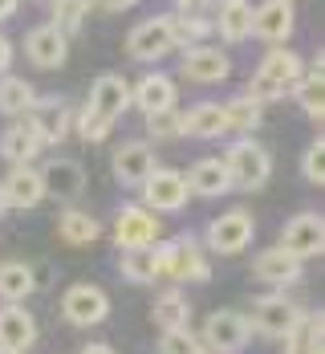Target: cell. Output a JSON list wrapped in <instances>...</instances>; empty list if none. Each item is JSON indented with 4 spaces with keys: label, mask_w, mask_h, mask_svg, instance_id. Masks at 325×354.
Instances as JSON below:
<instances>
[{
    "label": "cell",
    "mask_w": 325,
    "mask_h": 354,
    "mask_svg": "<svg viewBox=\"0 0 325 354\" xmlns=\"http://www.w3.org/2000/svg\"><path fill=\"white\" fill-rule=\"evenodd\" d=\"M305 77V62L293 53V49H273L264 62H260V70L253 73V82H248V98L253 102H277V98H285L297 90V82Z\"/></svg>",
    "instance_id": "cell-1"
},
{
    "label": "cell",
    "mask_w": 325,
    "mask_h": 354,
    "mask_svg": "<svg viewBox=\"0 0 325 354\" xmlns=\"http://www.w3.org/2000/svg\"><path fill=\"white\" fill-rule=\"evenodd\" d=\"M224 171H228V183L232 187H240V192H256V187H264L268 176H273V155L253 139H240L228 147V155H224Z\"/></svg>",
    "instance_id": "cell-2"
},
{
    "label": "cell",
    "mask_w": 325,
    "mask_h": 354,
    "mask_svg": "<svg viewBox=\"0 0 325 354\" xmlns=\"http://www.w3.org/2000/svg\"><path fill=\"white\" fill-rule=\"evenodd\" d=\"M301 322H305V314H301V306H297L293 297H285V293H268V297H256L253 301V318H248V326H256L264 338H289Z\"/></svg>",
    "instance_id": "cell-3"
},
{
    "label": "cell",
    "mask_w": 325,
    "mask_h": 354,
    "mask_svg": "<svg viewBox=\"0 0 325 354\" xmlns=\"http://www.w3.org/2000/svg\"><path fill=\"white\" fill-rule=\"evenodd\" d=\"M159 232H163V224H159V216L143 208V204H126V208H118L114 216V245L122 248H150L159 245Z\"/></svg>",
    "instance_id": "cell-4"
},
{
    "label": "cell",
    "mask_w": 325,
    "mask_h": 354,
    "mask_svg": "<svg viewBox=\"0 0 325 354\" xmlns=\"http://www.w3.org/2000/svg\"><path fill=\"white\" fill-rule=\"evenodd\" d=\"M106 314H110V297H106V289L94 281L70 285L66 297H61V318L70 326H102Z\"/></svg>",
    "instance_id": "cell-5"
},
{
    "label": "cell",
    "mask_w": 325,
    "mask_h": 354,
    "mask_svg": "<svg viewBox=\"0 0 325 354\" xmlns=\"http://www.w3.org/2000/svg\"><path fill=\"white\" fill-rule=\"evenodd\" d=\"M281 252H289L297 261H305V257H322L325 248V220L317 212H297L281 228Z\"/></svg>",
    "instance_id": "cell-6"
},
{
    "label": "cell",
    "mask_w": 325,
    "mask_h": 354,
    "mask_svg": "<svg viewBox=\"0 0 325 354\" xmlns=\"http://www.w3.org/2000/svg\"><path fill=\"white\" fill-rule=\"evenodd\" d=\"M248 334H253V326L244 314H236V310H219L208 318L204 326V351L208 354H236L248 346Z\"/></svg>",
    "instance_id": "cell-7"
},
{
    "label": "cell",
    "mask_w": 325,
    "mask_h": 354,
    "mask_svg": "<svg viewBox=\"0 0 325 354\" xmlns=\"http://www.w3.org/2000/svg\"><path fill=\"white\" fill-rule=\"evenodd\" d=\"M253 236H256L253 216L244 212V208H232V212H224L219 220H212L208 248L219 252V257H236V252H244V248L253 245Z\"/></svg>",
    "instance_id": "cell-8"
},
{
    "label": "cell",
    "mask_w": 325,
    "mask_h": 354,
    "mask_svg": "<svg viewBox=\"0 0 325 354\" xmlns=\"http://www.w3.org/2000/svg\"><path fill=\"white\" fill-rule=\"evenodd\" d=\"M175 49V37H171V17H146L143 25H135L126 37V53L135 62H159L163 53Z\"/></svg>",
    "instance_id": "cell-9"
},
{
    "label": "cell",
    "mask_w": 325,
    "mask_h": 354,
    "mask_svg": "<svg viewBox=\"0 0 325 354\" xmlns=\"http://www.w3.org/2000/svg\"><path fill=\"white\" fill-rule=\"evenodd\" d=\"M187 179L179 171H167V167H155L143 183V200L150 212H179L183 204H187Z\"/></svg>",
    "instance_id": "cell-10"
},
{
    "label": "cell",
    "mask_w": 325,
    "mask_h": 354,
    "mask_svg": "<svg viewBox=\"0 0 325 354\" xmlns=\"http://www.w3.org/2000/svg\"><path fill=\"white\" fill-rule=\"evenodd\" d=\"M130 106V82L122 77V73H102L94 86H90V102L86 110H94L98 118H106V122H118L122 114Z\"/></svg>",
    "instance_id": "cell-11"
},
{
    "label": "cell",
    "mask_w": 325,
    "mask_h": 354,
    "mask_svg": "<svg viewBox=\"0 0 325 354\" xmlns=\"http://www.w3.org/2000/svg\"><path fill=\"white\" fill-rule=\"evenodd\" d=\"M167 277H175V281H208L212 277V265H208V257H204V248L195 236H179V241H171V252H167V269H163Z\"/></svg>",
    "instance_id": "cell-12"
},
{
    "label": "cell",
    "mask_w": 325,
    "mask_h": 354,
    "mask_svg": "<svg viewBox=\"0 0 325 354\" xmlns=\"http://www.w3.org/2000/svg\"><path fill=\"white\" fill-rule=\"evenodd\" d=\"M37 176H41L45 196H53V200H73L86 192V171L77 159H49Z\"/></svg>",
    "instance_id": "cell-13"
},
{
    "label": "cell",
    "mask_w": 325,
    "mask_h": 354,
    "mask_svg": "<svg viewBox=\"0 0 325 354\" xmlns=\"http://www.w3.org/2000/svg\"><path fill=\"white\" fill-rule=\"evenodd\" d=\"M29 122H33V131L41 135V142H61L73 127V110L61 98H37L33 110H29Z\"/></svg>",
    "instance_id": "cell-14"
},
{
    "label": "cell",
    "mask_w": 325,
    "mask_h": 354,
    "mask_svg": "<svg viewBox=\"0 0 325 354\" xmlns=\"http://www.w3.org/2000/svg\"><path fill=\"white\" fill-rule=\"evenodd\" d=\"M293 25H297V17H293L289 0H264L260 8H253V33L268 45H285Z\"/></svg>",
    "instance_id": "cell-15"
},
{
    "label": "cell",
    "mask_w": 325,
    "mask_h": 354,
    "mask_svg": "<svg viewBox=\"0 0 325 354\" xmlns=\"http://www.w3.org/2000/svg\"><path fill=\"white\" fill-rule=\"evenodd\" d=\"M25 53H29V62L41 66V70H57V66H66V57H70V41L57 33L53 25H37V29H29V37H25Z\"/></svg>",
    "instance_id": "cell-16"
},
{
    "label": "cell",
    "mask_w": 325,
    "mask_h": 354,
    "mask_svg": "<svg viewBox=\"0 0 325 354\" xmlns=\"http://www.w3.org/2000/svg\"><path fill=\"white\" fill-rule=\"evenodd\" d=\"M228 73H232V57H228L224 49L195 45V49H187V53H183V77H191V82L212 86V82H224Z\"/></svg>",
    "instance_id": "cell-17"
},
{
    "label": "cell",
    "mask_w": 325,
    "mask_h": 354,
    "mask_svg": "<svg viewBox=\"0 0 325 354\" xmlns=\"http://www.w3.org/2000/svg\"><path fill=\"white\" fill-rule=\"evenodd\" d=\"M159 163H155V151H150V142H122L118 151H114V176L122 179V183H130V187H143L146 176L155 171Z\"/></svg>",
    "instance_id": "cell-18"
},
{
    "label": "cell",
    "mask_w": 325,
    "mask_h": 354,
    "mask_svg": "<svg viewBox=\"0 0 325 354\" xmlns=\"http://www.w3.org/2000/svg\"><path fill=\"white\" fill-rule=\"evenodd\" d=\"M37 342V318L25 306H4L0 310V351L25 354Z\"/></svg>",
    "instance_id": "cell-19"
},
{
    "label": "cell",
    "mask_w": 325,
    "mask_h": 354,
    "mask_svg": "<svg viewBox=\"0 0 325 354\" xmlns=\"http://www.w3.org/2000/svg\"><path fill=\"white\" fill-rule=\"evenodd\" d=\"M130 102L143 110V114L175 110V82L167 73H146L139 86H130Z\"/></svg>",
    "instance_id": "cell-20"
},
{
    "label": "cell",
    "mask_w": 325,
    "mask_h": 354,
    "mask_svg": "<svg viewBox=\"0 0 325 354\" xmlns=\"http://www.w3.org/2000/svg\"><path fill=\"white\" fill-rule=\"evenodd\" d=\"M41 147H45L41 135L33 131V122L25 118V122L8 127V131L0 135V159H8L12 167H29V159H37V151H41Z\"/></svg>",
    "instance_id": "cell-21"
},
{
    "label": "cell",
    "mask_w": 325,
    "mask_h": 354,
    "mask_svg": "<svg viewBox=\"0 0 325 354\" xmlns=\"http://www.w3.org/2000/svg\"><path fill=\"white\" fill-rule=\"evenodd\" d=\"M0 192H4V204H8V208H37V204L45 200L41 176H37L33 167H12L8 179L0 183Z\"/></svg>",
    "instance_id": "cell-22"
},
{
    "label": "cell",
    "mask_w": 325,
    "mask_h": 354,
    "mask_svg": "<svg viewBox=\"0 0 325 354\" xmlns=\"http://www.w3.org/2000/svg\"><path fill=\"white\" fill-rule=\"evenodd\" d=\"M253 273H256V281H264V285H293V281H301V261L289 257V252H281V248H264L253 261Z\"/></svg>",
    "instance_id": "cell-23"
},
{
    "label": "cell",
    "mask_w": 325,
    "mask_h": 354,
    "mask_svg": "<svg viewBox=\"0 0 325 354\" xmlns=\"http://www.w3.org/2000/svg\"><path fill=\"white\" fill-rule=\"evenodd\" d=\"M212 33L228 37V41L253 37V4H248V0H219V12H216V21H212Z\"/></svg>",
    "instance_id": "cell-24"
},
{
    "label": "cell",
    "mask_w": 325,
    "mask_h": 354,
    "mask_svg": "<svg viewBox=\"0 0 325 354\" xmlns=\"http://www.w3.org/2000/svg\"><path fill=\"white\" fill-rule=\"evenodd\" d=\"M187 192L195 196H228L232 183H228V171H224V159H199L187 176Z\"/></svg>",
    "instance_id": "cell-25"
},
{
    "label": "cell",
    "mask_w": 325,
    "mask_h": 354,
    "mask_svg": "<svg viewBox=\"0 0 325 354\" xmlns=\"http://www.w3.org/2000/svg\"><path fill=\"white\" fill-rule=\"evenodd\" d=\"M33 102H37V90L25 77H12V73L0 77V114H8V118H29Z\"/></svg>",
    "instance_id": "cell-26"
},
{
    "label": "cell",
    "mask_w": 325,
    "mask_h": 354,
    "mask_svg": "<svg viewBox=\"0 0 325 354\" xmlns=\"http://www.w3.org/2000/svg\"><path fill=\"white\" fill-rule=\"evenodd\" d=\"M118 273L135 285H150L155 277H163L159 257H155V245L150 248H126V252L118 257Z\"/></svg>",
    "instance_id": "cell-27"
},
{
    "label": "cell",
    "mask_w": 325,
    "mask_h": 354,
    "mask_svg": "<svg viewBox=\"0 0 325 354\" xmlns=\"http://www.w3.org/2000/svg\"><path fill=\"white\" fill-rule=\"evenodd\" d=\"M183 135L191 139H219L224 135V110L216 102H199L183 114Z\"/></svg>",
    "instance_id": "cell-28"
},
{
    "label": "cell",
    "mask_w": 325,
    "mask_h": 354,
    "mask_svg": "<svg viewBox=\"0 0 325 354\" xmlns=\"http://www.w3.org/2000/svg\"><path fill=\"white\" fill-rule=\"evenodd\" d=\"M187 314H191V306L179 289H163L150 306V318L159 322V330H187Z\"/></svg>",
    "instance_id": "cell-29"
},
{
    "label": "cell",
    "mask_w": 325,
    "mask_h": 354,
    "mask_svg": "<svg viewBox=\"0 0 325 354\" xmlns=\"http://www.w3.org/2000/svg\"><path fill=\"white\" fill-rule=\"evenodd\" d=\"M57 236H61L66 245H90V241L102 236V224H98L90 212L70 208V212H61V220H57Z\"/></svg>",
    "instance_id": "cell-30"
},
{
    "label": "cell",
    "mask_w": 325,
    "mask_h": 354,
    "mask_svg": "<svg viewBox=\"0 0 325 354\" xmlns=\"http://www.w3.org/2000/svg\"><path fill=\"white\" fill-rule=\"evenodd\" d=\"M37 289L33 281V269L25 265V261H12V265H0V297L8 301V306H17V301H25L29 293Z\"/></svg>",
    "instance_id": "cell-31"
},
{
    "label": "cell",
    "mask_w": 325,
    "mask_h": 354,
    "mask_svg": "<svg viewBox=\"0 0 325 354\" xmlns=\"http://www.w3.org/2000/svg\"><path fill=\"white\" fill-rule=\"evenodd\" d=\"M293 98L301 102V110L309 114V118H317L322 122L325 114V77H322V57H317V66L305 73L301 82H297V90H293Z\"/></svg>",
    "instance_id": "cell-32"
},
{
    "label": "cell",
    "mask_w": 325,
    "mask_h": 354,
    "mask_svg": "<svg viewBox=\"0 0 325 354\" xmlns=\"http://www.w3.org/2000/svg\"><path fill=\"white\" fill-rule=\"evenodd\" d=\"M224 110V131H240V135H248V131H256L260 127V118H264V106L260 102H253L248 94H240V98H232Z\"/></svg>",
    "instance_id": "cell-33"
},
{
    "label": "cell",
    "mask_w": 325,
    "mask_h": 354,
    "mask_svg": "<svg viewBox=\"0 0 325 354\" xmlns=\"http://www.w3.org/2000/svg\"><path fill=\"white\" fill-rule=\"evenodd\" d=\"M208 33H212V21H204L199 12H179V17H171V37H175V45H183V53L195 49V45H204Z\"/></svg>",
    "instance_id": "cell-34"
},
{
    "label": "cell",
    "mask_w": 325,
    "mask_h": 354,
    "mask_svg": "<svg viewBox=\"0 0 325 354\" xmlns=\"http://www.w3.org/2000/svg\"><path fill=\"white\" fill-rule=\"evenodd\" d=\"M90 17V0H53V29L70 41L73 33H81Z\"/></svg>",
    "instance_id": "cell-35"
},
{
    "label": "cell",
    "mask_w": 325,
    "mask_h": 354,
    "mask_svg": "<svg viewBox=\"0 0 325 354\" xmlns=\"http://www.w3.org/2000/svg\"><path fill=\"white\" fill-rule=\"evenodd\" d=\"M285 354H322V314L317 318H305L285 338Z\"/></svg>",
    "instance_id": "cell-36"
},
{
    "label": "cell",
    "mask_w": 325,
    "mask_h": 354,
    "mask_svg": "<svg viewBox=\"0 0 325 354\" xmlns=\"http://www.w3.org/2000/svg\"><path fill=\"white\" fill-rule=\"evenodd\" d=\"M301 176H305V183H313V187L325 183V139L322 135L305 147V155H301Z\"/></svg>",
    "instance_id": "cell-37"
},
{
    "label": "cell",
    "mask_w": 325,
    "mask_h": 354,
    "mask_svg": "<svg viewBox=\"0 0 325 354\" xmlns=\"http://www.w3.org/2000/svg\"><path fill=\"white\" fill-rule=\"evenodd\" d=\"M146 131H150V139H179L183 135V114H175V110L146 114Z\"/></svg>",
    "instance_id": "cell-38"
},
{
    "label": "cell",
    "mask_w": 325,
    "mask_h": 354,
    "mask_svg": "<svg viewBox=\"0 0 325 354\" xmlns=\"http://www.w3.org/2000/svg\"><path fill=\"white\" fill-rule=\"evenodd\" d=\"M73 127H77V135H81L86 142H102V139L110 135V127H114V122H106V118H98L94 110H81V114L73 118Z\"/></svg>",
    "instance_id": "cell-39"
},
{
    "label": "cell",
    "mask_w": 325,
    "mask_h": 354,
    "mask_svg": "<svg viewBox=\"0 0 325 354\" xmlns=\"http://www.w3.org/2000/svg\"><path fill=\"white\" fill-rule=\"evenodd\" d=\"M195 351H199V342H195L191 330H163V338H159V354H195Z\"/></svg>",
    "instance_id": "cell-40"
},
{
    "label": "cell",
    "mask_w": 325,
    "mask_h": 354,
    "mask_svg": "<svg viewBox=\"0 0 325 354\" xmlns=\"http://www.w3.org/2000/svg\"><path fill=\"white\" fill-rule=\"evenodd\" d=\"M98 8H106V12H126V8H135L139 0H94Z\"/></svg>",
    "instance_id": "cell-41"
},
{
    "label": "cell",
    "mask_w": 325,
    "mask_h": 354,
    "mask_svg": "<svg viewBox=\"0 0 325 354\" xmlns=\"http://www.w3.org/2000/svg\"><path fill=\"white\" fill-rule=\"evenodd\" d=\"M8 66H12V45H8V37L0 33V77L8 73Z\"/></svg>",
    "instance_id": "cell-42"
},
{
    "label": "cell",
    "mask_w": 325,
    "mask_h": 354,
    "mask_svg": "<svg viewBox=\"0 0 325 354\" xmlns=\"http://www.w3.org/2000/svg\"><path fill=\"white\" fill-rule=\"evenodd\" d=\"M77 354H114V346H106V342H90L86 351H77Z\"/></svg>",
    "instance_id": "cell-43"
},
{
    "label": "cell",
    "mask_w": 325,
    "mask_h": 354,
    "mask_svg": "<svg viewBox=\"0 0 325 354\" xmlns=\"http://www.w3.org/2000/svg\"><path fill=\"white\" fill-rule=\"evenodd\" d=\"M17 4H21V0H0V21H4V17H12V12H17Z\"/></svg>",
    "instance_id": "cell-44"
},
{
    "label": "cell",
    "mask_w": 325,
    "mask_h": 354,
    "mask_svg": "<svg viewBox=\"0 0 325 354\" xmlns=\"http://www.w3.org/2000/svg\"><path fill=\"white\" fill-rule=\"evenodd\" d=\"M199 4H208V0H179V8H183V12H195Z\"/></svg>",
    "instance_id": "cell-45"
},
{
    "label": "cell",
    "mask_w": 325,
    "mask_h": 354,
    "mask_svg": "<svg viewBox=\"0 0 325 354\" xmlns=\"http://www.w3.org/2000/svg\"><path fill=\"white\" fill-rule=\"evenodd\" d=\"M4 208H8V204H4V192H0V212H4Z\"/></svg>",
    "instance_id": "cell-46"
},
{
    "label": "cell",
    "mask_w": 325,
    "mask_h": 354,
    "mask_svg": "<svg viewBox=\"0 0 325 354\" xmlns=\"http://www.w3.org/2000/svg\"><path fill=\"white\" fill-rule=\"evenodd\" d=\"M195 354H208V351H204V346H199V351H195Z\"/></svg>",
    "instance_id": "cell-47"
},
{
    "label": "cell",
    "mask_w": 325,
    "mask_h": 354,
    "mask_svg": "<svg viewBox=\"0 0 325 354\" xmlns=\"http://www.w3.org/2000/svg\"><path fill=\"white\" fill-rule=\"evenodd\" d=\"M0 354H17V351H0Z\"/></svg>",
    "instance_id": "cell-48"
}]
</instances>
